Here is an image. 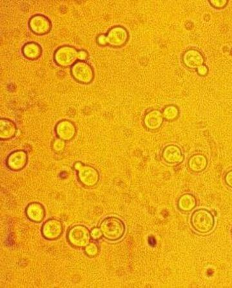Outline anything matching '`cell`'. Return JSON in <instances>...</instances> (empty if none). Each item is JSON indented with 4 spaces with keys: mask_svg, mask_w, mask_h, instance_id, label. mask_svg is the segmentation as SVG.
<instances>
[{
    "mask_svg": "<svg viewBox=\"0 0 232 288\" xmlns=\"http://www.w3.org/2000/svg\"><path fill=\"white\" fill-rule=\"evenodd\" d=\"M231 234H232V231H231Z\"/></svg>",
    "mask_w": 232,
    "mask_h": 288,
    "instance_id": "cell-29",
    "label": "cell"
},
{
    "mask_svg": "<svg viewBox=\"0 0 232 288\" xmlns=\"http://www.w3.org/2000/svg\"><path fill=\"white\" fill-rule=\"evenodd\" d=\"M183 60L186 66L190 69H198L204 63L203 55L199 51L194 49L187 51L183 55Z\"/></svg>",
    "mask_w": 232,
    "mask_h": 288,
    "instance_id": "cell-14",
    "label": "cell"
},
{
    "mask_svg": "<svg viewBox=\"0 0 232 288\" xmlns=\"http://www.w3.org/2000/svg\"><path fill=\"white\" fill-rule=\"evenodd\" d=\"M85 254L90 258H94L99 254V249L98 245L96 242H90L87 246L84 248Z\"/></svg>",
    "mask_w": 232,
    "mask_h": 288,
    "instance_id": "cell-21",
    "label": "cell"
},
{
    "mask_svg": "<svg viewBox=\"0 0 232 288\" xmlns=\"http://www.w3.org/2000/svg\"><path fill=\"white\" fill-rule=\"evenodd\" d=\"M26 215L30 220L36 223L42 222L45 217V210L43 205L38 202H32L27 205Z\"/></svg>",
    "mask_w": 232,
    "mask_h": 288,
    "instance_id": "cell-13",
    "label": "cell"
},
{
    "mask_svg": "<svg viewBox=\"0 0 232 288\" xmlns=\"http://www.w3.org/2000/svg\"><path fill=\"white\" fill-rule=\"evenodd\" d=\"M28 161V155L26 151L18 150L9 154L7 159V166L11 170H22L26 166Z\"/></svg>",
    "mask_w": 232,
    "mask_h": 288,
    "instance_id": "cell-9",
    "label": "cell"
},
{
    "mask_svg": "<svg viewBox=\"0 0 232 288\" xmlns=\"http://www.w3.org/2000/svg\"><path fill=\"white\" fill-rule=\"evenodd\" d=\"M23 55L29 59H36L41 54V49L38 44L35 43L27 44L23 49Z\"/></svg>",
    "mask_w": 232,
    "mask_h": 288,
    "instance_id": "cell-19",
    "label": "cell"
},
{
    "mask_svg": "<svg viewBox=\"0 0 232 288\" xmlns=\"http://www.w3.org/2000/svg\"><path fill=\"white\" fill-rule=\"evenodd\" d=\"M207 157L203 154H194L190 156L188 161V166L191 172L196 173L203 172L207 168Z\"/></svg>",
    "mask_w": 232,
    "mask_h": 288,
    "instance_id": "cell-16",
    "label": "cell"
},
{
    "mask_svg": "<svg viewBox=\"0 0 232 288\" xmlns=\"http://www.w3.org/2000/svg\"><path fill=\"white\" fill-rule=\"evenodd\" d=\"M55 132L59 139L64 141H70L76 135V129L71 121L64 120L57 124Z\"/></svg>",
    "mask_w": 232,
    "mask_h": 288,
    "instance_id": "cell-11",
    "label": "cell"
},
{
    "mask_svg": "<svg viewBox=\"0 0 232 288\" xmlns=\"http://www.w3.org/2000/svg\"><path fill=\"white\" fill-rule=\"evenodd\" d=\"M78 52L79 51L73 47H62L55 52L54 60L60 66H71L78 60Z\"/></svg>",
    "mask_w": 232,
    "mask_h": 288,
    "instance_id": "cell-5",
    "label": "cell"
},
{
    "mask_svg": "<svg viewBox=\"0 0 232 288\" xmlns=\"http://www.w3.org/2000/svg\"><path fill=\"white\" fill-rule=\"evenodd\" d=\"M90 235L93 240H98L103 237V233L101 232V229L99 228H94L90 231Z\"/></svg>",
    "mask_w": 232,
    "mask_h": 288,
    "instance_id": "cell-23",
    "label": "cell"
},
{
    "mask_svg": "<svg viewBox=\"0 0 232 288\" xmlns=\"http://www.w3.org/2000/svg\"><path fill=\"white\" fill-rule=\"evenodd\" d=\"M88 58V53L85 51H80L78 52V60L80 61H83L84 62L85 60H87Z\"/></svg>",
    "mask_w": 232,
    "mask_h": 288,
    "instance_id": "cell-27",
    "label": "cell"
},
{
    "mask_svg": "<svg viewBox=\"0 0 232 288\" xmlns=\"http://www.w3.org/2000/svg\"><path fill=\"white\" fill-rule=\"evenodd\" d=\"M210 3L215 8H222L226 6L228 2L226 0H213V1H210Z\"/></svg>",
    "mask_w": 232,
    "mask_h": 288,
    "instance_id": "cell-24",
    "label": "cell"
},
{
    "mask_svg": "<svg viewBox=\"0 0 232 288\" xmlns=\"http://www.w3.org/2000/svg\"><path fill=\"white\" fill-rule=\"evenodd\" d=\"M224 182L227 186L232 189V170L228 171L225 175Z\"/></svg>",
    "mask_w": 232,
    "mask_h": 288,
    "instance_id": "cell-25",
    "label": "cell"
},
{
    "mask_svg": "<svg viewBox=\"0 0 232 288\" xmlns=\"http://www.w3.org/2000/svg\"><path fill=\"white\" fill-rule=\"evenodd\" d=\"M196 206L197 199L196 196L192 195V194H183L178 199V209L183 213L191 212L196 208Z\"/></svg>",
    "mask_w": 232,
    "mask_h": 288,
    "instance_id": "cell-17",
    "label": "cell"
},
{
    "mask_svg": "<svg viewBox=\"0 0 232 288\" xmlns=\"http://www.w3.org/2000/svg\"><path fill=\"white\" fill-rule=\"evenodd\" d=\"M97 42L101 46L108 45L107 39H106V36H104V35H101V36L97 37Z\"/></svg>",
    "mask_w": 232,
    "mask_h": 288,
    "instance_id": "cell-26",
    "label": "cell"
},
{
    "mask_svg": "<svg viewBox=\"0 0 232 288\" xmlns=\"http://www.w3.org/2000/svg\"><path fill=\"white\" fill-rule=\"evenodd\" d=\"M52 147L56 153H61L66 148V141L60 139H55L53 141Z\"/></svg>",
    "mask_w": 232,
    "mask_h": 288,
    "instance_id": "cell-22",
    "label": "cell"
},
{
    "mask_svg": "<svg viewBox=\"0 0 232 288\" xmlns=\"http://www.w3.org/2000/svg\"><path fill=\"white\" fill-rule=\"evenodd\" d=\"M197 72L200 76H205L208 73V68L205 65H202L197 69Z\"/></svg>",
    "mask_w": 232,
    "mask_h": 288,
    "instance_id": "cell-28",
    "label": "cell"
},
{
    "mask_svg": "<svg viewBox=\"0 0 232 288\" xmlns=\"http://www.w3.org/2000/svg\"><path fill=\"white\" fill-rule=\"evenodd\" d=\"M107 43L112 47H121L126 43L128 39V32L122 27H115L108 32Z\"/></svg>",
    "mask_w": 232,
    "mask_h": 288,
    "instance_id": "cell-10",
    "label": "cell"
},
{
    "mask_svg": "<svg viewBox=\"0 0 232 288\" xmlns=\"http://www.w3.org/2000/svg\"><path fill=\"white\" fill-rule=\"evenodd\" d=\"M30 28L32 32L37 34H44L49 31L50 23L45 16L36 15L30 20Z\"/></svg>",
    "mask_w": 232,
    "mask_h": 288,
    "instance_id": "cell-12",
    "label": "cell"
},
{
    "mask_svg": "<svg viewBox=\"0 0 232 288\" xmlns=\"http://www.w3.org/2000/svg\"><path fill=\"white\" fill-rule=\"evenodd\" d=\"M72 74L78 83L84 84L91 83L94 79V71L90 65L83 61H79L72 67Z\"/></svg>",
    "mask_w": 232,
    "mask_h": 288,
    "instance_id": "cell-6",
    "label": "cell"
},
{
    "mask_svg": "<svg viewBox=\"0 0 232 288\" xmlns=\"http://www.w3.org/2000/svg\"><path fill=\"white\" fill-rule=\"evenodd\" d=\"M179 109L175 105H169L164 109L163 113L164 118L167 120H173L177 118L179 116Z\"/></svg>",
    "mask_w": 232,
    "mask_h": 288,
    "instance_id": "cell-20",
    "label": "cell"
},
{
    "mask_svg": "<svg viewBox=\"0 0 232 288\" xmlns=\"http://www.w3.org/2000/svg\"><path fill=\"white\" fill-rule=\"evenodd\" d=\"M74 169L78 172L79 181L87 187L96 186L99 180V174L92 166L83 164L81 161H76Z\"/></svg>",
    "mask_w": 232,
    "mask_h": 288,
    "instance_id": "cell-3",
    "label": "cell"
},
{
    "mask_svg": "<svg viewBox=\"0 0 232 288\" xmlns=\"http://www.w3.org/2000/svg\"><path fill=\"white\" fill-rule=\"evenodd\" d=\"M192 229L201 235L212 232L215 225V217L210 211L199 209L195 211L190 217Z\"/></svg>",
    "mask_w": 232,
    "mask_h": 288,
    "instance_id": "cell-1",
    "label": "cell"
},
{
    "mask_svg": "<svg viewBox=\"0 0 232 288\" xmlns=\"http://www.w3.org/2000/svg\"><path fill=\"white\" fill-rule=\"evenodd\" d=\"M17 128L16 124L8 119L2 118L0 120V139L9 140L15 137Z\"/></svg>",
    "mask_w": 232,
    "mask_h": 288,
    "instance_id": "cell-18",
    "label": "cell"
},
{
    "mask_svg": "<svg viewBox=\"0 0 232 288\" xmlns=\"http://www.w3.org/2000/svg\"><path fill=\"white\" fill-rule=\"evenodd\" d=\"M162 158L168 164H180L184 160L182 149L176 145L170 144L164 147L162 151Z\"/></svg>",
    "mask_w": 232,
    "mask_h": 288,
    "instance_id": "cell-8",
    "label": "cell"
},
{
    "mask_svg": "<svg viewBox=\"0 0 232 288\" xmlns=\"http://www.w3.org/2000/svg\"><path fill=\"white\" fill-rule=\"evenodd\" d=\"M91 235L89 229L82 225H76L69 229L67 239L73 246L82 248L90 242Z\"/></svg>",
    "mask_w": 232,
    "mask_h": 288,
    "instance_id": "cell-4",
    "label": "cell"
},
{
    "mask_svg": "<svg viewBox=\"0 0 232 288\" xmlns=\"http://www.w3.org/2000/svg\"><path fill=\"white\" fill-rule=\"evenodd\" d=\"M99 228L105 239L111 242L122 239L125 235L126 227L124 222L119 218L109 217L101 222Z\"/></svg>",
    "mask_w": 232,
    "mask_h": 288,
    "instance_id": "cell-2",
    "label": "cell"
},
{
    "mask_svg": "<svg viewBox=\"0 0 232 288\" xmlns=\"http://www.w3.org/2000/svg\"><path fill=\"white\" fill-rule=\"evenodd\" d=\"M64 232V225L57 219H49L43 224L41 233L44 238L49 240L57 239Z\"/></svg>",
    "mask_w": 232,
    "mask_h": 288,
    "instance_id": "cell-7",
    "label": "cell"
},
{
    "mask_svg": "<svg viewBox=\"0 0 232 288\" xmlns=\"http://www.w3.org/2000/svg\"><path fill=\"white\" fill-rule=\"evenodd\" d=\"M163 114L159 110H152L146 114L144 118L145 127L150 130L159 129L163 123Z\"/></svg>",
    "mask_w": 232,
    "mask_h": 288,
    "instance_id": "cell-15",
    "label": "cell"
}]
</instances>
